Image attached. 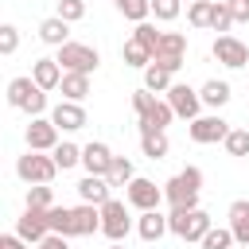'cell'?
Returning a JSON list of instances; mask_svg holds the SVG:
<instances>
[{"mask_svg":"<svg viewBox=\"0 0 249 249\" xmlns=\"http://www.w3.org/2000/svg\"><path fill=\"white\" fill-rule=\"evenodd\" d=\"M132 109H136L140 132H152V128L163 132V128L171 124V117H175V109H171L167 101H156L152 89H136V93H132Z\"/></svg>","mask_w":249,"mask_h":249,"instance_id":"cell-1","label":"cell"},{"mask_svg":"<svg viewBox=\"0 0 249 249\" xmlns=\"http://www.w3.org/2000/svg\"><path fill=\"white\" fill-rule=\"evenodd\" d=\"M198 191H202V171H198V167H183V171L163 187V198L171 202V210H195Z\"/></svg>","mask_w":249,"mask_h":249,"instance_id":"cell-2","label":"cell"},{"mask_svg":"<svg viewBox=\"0 0 249 249\" xmlns=\"http://www.w3.org/2000/svg\"><path fill=\"white\" fill-rule=\"evenodd\" d=\"M8 101H12V109H23L35 121L47 109V89L35 86V78H12L8 82Z\"/></svg>","mask_w":249,"mask_h":249,"instance_id":"cell-3","label":"cell"},{"mask_svg":"<svg viewBox=\"0 0 249 249\" xmlns=\"http://www.w3.org/2000/svg\"><path fill=\"white\" fill-rule=\"evenodd\" d=\"M167 226H171V233L175 237H183V241H202L214 226H210V214L206 210H171L167 214Z\"/></svg>","mask_w":249,"mask_h":249,"instance_id":"cell-4","label":"cell"},{"mask_svg":"<svg viewBox=\"0 0 249 249\" xmlns=\"http://www.w3.org/2000/svg\"><path fill=\"white\" fill-rule=\"evenodd\" d=\"M97 62H101V54H97L89 43H66V47H58V66H62V74H93Z\"/></svg>","mask_w":249,"mask_h":249,"instance_id":"cell-5","label":"cell"},{"mask_svg":"<svg viewBox=\"0 0 249 249\" xmlns=\"http://www.w3.org/2000/svg\"><path fill=\"white\" fill-rule=\"evenodd\" d=\"M54 171H58L54 156H43V152H31V148H27V156L16 160V175H19L23 183H31V187H35V183H51Z\"/></svg>","mask_w":249,"mask_h":249,"instance_id":"cell-6","label":"cell"},{"mask_svg":"<svg viewBox=\"0 0 249 249\" xmlns=\"http://www.w3.org/2000/svg\"><path fill=\"white\" fill-rule=\"evenodd\" d=\"M128 230H132L128 206H124V202H117V198H109V202L101 206V233H105L109 241H124V237H128Z\"/></svg>","mask_w":249,"mask_h":249,"instance_id":"cell-7","label":"cell"},{"mask_svg":"<svg viewBox=\"0 0 249 249\" xmlns=\"http://www.w3.org/2000/svg\"><path fill=\"white\" fill-rule=\"evenodd\" d=\"M183 54H187V35H179V31H163V39H160V47H156V66H163V70H179L183 66Z\"/></svg>","mask_w":249,"mask_h":249,"instance_id":"cell-8","label":"cell"},{"mask_svg":"<svg viewBox=\"0 0 249 249\" xmlns=\"http://www.w3.org/2000/svg\"><path fill=\"white\" fill-rule=\"evenodd\" d=\"M210 54H214L222 66H230V70H241V66L249 62V47H245L241 39H233V35H218L214 47H210Z\"/></svg>","mask_w":249,"mask_h":249,"instance_id":"cell-9","label":"cell"},{"mask_svg":"<svg viewBox=\"0 0 249 249\" xmlns=\"http://www.w3.org/2000/svg\"><path fill=\"white\" fill-rule=\"evenodd\" d=\"M124 198H128V202H132V206L144 214V210H160V202H163V191H160L152 179H140V175H136V179L124 187Z\"/></svg>","mask_w":249,"mask_h":249,"instance_id":"cell-10","label":"cell"},{"mask_svg":"<svg viewBox=\"0 0 249 249\" xmlns=\"http://www.w3.org/2000/svg\"><path fill=\"white\" fill-rule=\"evenodd\" d=\"M167 105L175 109V117H187V121H195L198 117V109H202V97L187 86V82H175L171 89H167Z\"/></svg>","mask_w":249,"mask_h":249,"instance_id":"cell-11","label":"cell"},{"mask_svg":"<svg viewBox=\"0 0 249 249\" xmlns=\"http://www.w3.org/2000/svg\"><path fill=\"white\" fill-rule=\"evenodd\" d=\"M187 132H191V140H195V144H218V140H226L233 128H230L222 117H195Z\"/></svg>","mask_w":249,"mask_h":249,"instance_id":"cell-12","label":"cell"},{"mask_svg":"<svg viewBox=\"0 0 249 249\" xmlns=\"http://www.w3.org/2000/svg\"><path fill=\"white\" fill-rule=\"evenodd\" d=\"M27 148H31V152H54V148H58V124L35 117V121L27 124Z\"/></svg>","mask_w":249,"mask_h":249,"instance_id":"cell-13","label":"cell"},{"mask_svg":"<svg viewBox=\"0 0 249 249\" xmlns=\"http://www.w3.org/2000/svg\"><path fill=\"white\" fill-rule=\"evenodd\" d=\"M113 152H109V144H101V140H89L86 148H82V167H86V175H109V167H113Z\"/></svg>","mask_w":249,"mask_h":249,"instance_id":"cell-14","label":"cell"},{"mask_svg":"<svg viewBox=\"0 0 249 249\" xmlns=\"http://www.w3.org/2000/svg\"><path fill=\"white\" fill-rule=\"evenodd\" d=\"M93 230H101V206H70V237H86Z\"/></svg>","mask_w":249,"mask_h":249,"instance_id":"cell-15","label":"cell"},{"mask_svg":"<svg viewBox=\"0 0 249 249\" xmlns=\"http://www.w3.org/2000/svg\"><path fill=\"white\" fill-rule=\"evenodd\" d=\"M113 187H109V179L105 175H86L82 183H78V198L82 202H89V206H105L113 195H109Z\"/></svg>","mask_w":249,"mask_h":249,"instance_id":"cell-16","label":"cell"},{"mask_svg":"<svg viewBox=\"0 0 249 249\" xmlns=\"http://www.w3.org/2000/svg\"><path fill=\"white\" fill-rule=\"evenodd\" d=\"M16 233H19L23 241H43V237L51 233V226H47V210H23V218L16 222Z\"/></svg>","mask_w":249,"mask_h":249,"instance_id":"cell-17","label":"cell"},{"mask_svg":"<svg viewBox=\"0 0 249 249\" xmlns=\"http://www.w3.org/2000/svg\"><path fill=\"white\" fill-rule=\"evenodd\" d=\"M51 121H54L62 132H78V128L86 124V109H82L78 101H58L54 113H51Z\"/></svg>","mask_w":249,"mask_h":249,"instance_id":"cell-18","label":"cell"},{"mask_svg":"<svg viewBox=\"0 0 249 249\" xmlns=\"http://www.w3.org/2000/svg\"><path fill=\"white\" fill-rule=\"evenodd\" d=\"M31 78H35V86H43V89H58V86H62V66H58V58H39V62L31 66Z\"/></svg>","mask_w":249,"mask_h":249,"instance_id":"cell-19","label":"cell"},{"mask_svg":"<svg viewBox=\"0 0 249 249\" xmlns=\"http://www.w3.org/2000/svg\"><path fill=\"white\" fill-rule=\"evenodd\" d=\"M167 230H171V226H167V218H163L160 210H144L140 222H136V233H140L144 241H160Z\"/></svg>","mask_w":249,"mask_h":249,"instance_id":"cell-20","label":"cell"},{"mask_svg":"<svg viewBox=\"0 0 249 249\" xmlns=\"http://www.w3.org/2000/svg\"><path fill=\"white\" fill-rule=\"evenodd\" d=\"M230 230L237 245H249V198H237L230 206Z\"/></svg>","mask_w":249,"mask_h":249,"instance_id":"cell-21","label":"cell"},{"mask_svg":"<svg viewBox=\"0 0 249 249\" xmlns=\"http://www.w3.org/2000/svg\"><path fill=\"white\" fill-rule=\"evenodd\" d=\"M66 35H70V23H66V19H58V16H51V19H43V23H39V39H43V43H51V47H66V43H70Z\"/></svg>","mask_w":249,"mask_h":249,"instance_id":"cell-22","label":"cell"},{"mask_svg":"<svg viewBox=\"0 0 249 249\" xmlns=\"http://www.w3.org/2000/svg\"><path fill=\"white\" fill-rule=\"evenodd\" d=\"M62 101H78L82 105V97L89 93V74H62Z\"/></svg>","mask_w":249,"mask_h":249,"instance_id":"cell-23","label":"cell"},{"mask_svg":"<svg viewBox=\"0 0 249 249\" xmlns=\"http://www.w3.org/2000/svg\"><path fill=\"white\" fill-rule=\"evenodd\" d=\"M198 97H202V105H210V109H222V105L230 101V82H218V78H210V82L198 89Z\"/></svg>","mask_w":249,"mask_h":249,"instance_id":"cell-24","label":"cell"},{"mask_svg":"<svg viewBox=\"0 0 249 249\" xmlns=\"http://www.w3.org/2000/svg\"><path fill=\"white\" fill-rule=\"evenodd\" d=\"M140 148H144V156H148V160H163L171 144H167V132L152 128V132H140Z\"/></svg>","mask_w":249,"mask_h":249,"instance_id":"cell-25","label":"cell"},{"mask_svg":"<svg viewBox=\"0 0 249 249\" xmlns=\"http://www.w3.org/2000/svg\"><path fill=\"white\" fill-rule=\"evenodd\" d=\"M171 86H175V82H171V70H163V66H156V62L144 70V89H152V93H167Z\"/></svg>","mask_w":249,"mask_h":249,"instance_id":"cell-26","label":"cell"},{"mask_svg":"<svg viewBox=\"0 0 249 249\" xmlns=\"http://www.w3.org/2000/svg\"><path fill=\"white\" fill-rule=\"evenodd\" d=\"M117 4V12L124 16V19H132V23H144L148 16H152V0H113Z\"/></svg>","mask_w":249,"mask_h":249,"instance_id":"cell-27","label":"cell"},{"mask_svg":"<svg viewBox=\"0 0 249 249\" xmlns=\"http://www.w3.org/2000/svg\"><path fill=\"white\" fill-rule=\"evenodd\" d=\"M105 179H109V187H128V183L136 179V171H132V160H124V156H117Z\"/></svg>","mask_w":249,"mask_h":249,"instance_id":"cell-28","label":"cell"},{"mask_svg":"<svg viewBox=\"0 0 249 249\" xmlns=\"http://www.w3.org/2000/svg\"><path fill=\"white\" fill-rule=\"evenodd\" d=\"M121 58H124L128 66H144V70L152 66V51H148L144 43H136V39H128V43H124V51H121Z\"/></svg>","mask_w":249,"mask_h":249,"instance_id":"cell-29","label":"cell"},{"mask_svg":"<svg viewBox=\"0 0 249 249\" xmlns=\"http://www.w3.org/2000/svg\"><path fill=\"white\" fill-rule=\"evenodd\" d=\"M51 156H54L58 171H70L74 163H82V148H78V144H70V140H62V144H58V148H54Z\"/></svg>","mask_w":249,"mask_h":249,"instance_id":"cell-30","label":"cell"},{"mask_svg":"<svg viewBox=\"0 0 249 249\" xmlns=\"http://www.w3.org/2000/svg\"><path fill=\"white\" fill-rule=\"evenodd\" d=\"M210 16H214V4L210 0H195L187 8V23L191 27H210Z\"/></svg>","mask_w":249,"mask_h":249,"instance_id":"cell-31","label":"cell"},{"mask_svg":"<svg viewBox=\"0 0 249 249\" xmlns=\"http://www.w3.org/2000/svg\"><path fill=\"white\" fill-rule=\"evenodd\" d=\"M47 226H51V233L70 237V206H51L47 210Z\"/></svg>","mask_w":249,"mask_h":249,"instance_id":"cell-32","label":"cell"},{"mask_svg":"<svg viewBox=\"0 0 249 249\" xmlns=\"http://www.w3.org/2000/svg\"><path fill=\"white\" fill-rule=\"evenodd\" d=\"M202 249H233V230L230 226H218L202 237Z\"/></svg>","mask_w":249,"mask_h":249,"instance_id":"cell-33","label":"cell"},{"mask_svg":"<svg viewBox=\"0 0 249 249\" xmlns=\"http://www.w3.org/2000/svg\"><path fill=\"white\" fill-rule=\"evenodd\" d=\"M132 39H136V43H144V47L152 51V58H156V47H160V39H163V31H156L152 23H136V31H132Z\"/></svg>","mask_w":249,"mask_h":249,"instance_id":"cell-34","label":"cell"},{"mask_svg":"<svg viewBox=\"0 0 249 249\" xmlns=\"http://www.w3.org/2000/svg\"><path fill=\"white\" fill-rule=\"evenodd\" d=\"M54 202H51V187L47 183H35L31 191H27V210H51Z\"/></svg>","mask_w":249,"mask_h":249,"instance_id":"cell-35","label":"cell"},{"mask_svg":"<svg viewBox=\"0 0 249 249\" xmlns=\"http://www.w3.org/2000/svg\"><path fill=\"white\" fill-rule=\"evenodd\" d=\"M222 144H226V152H230V156H249V128H233Z\"/></svg>","mask_w":249,"mask_h":249,"instance_id":"cell-36","label":"cell"},{"mask_svg":"<svg viewBox=\"0 0 249 249\" xmlns=\"http://www.w3.org/2000/svg\"><path fill=\"white\" fill-rule=\"evenodd\" d=\"M210 27H214V31H230V27H233V12H230V4H226V0H218V4H214Z\"/></svg>","mask_w":249,"mask_h":249,"instance_id":"cell-37","label":"cell"},{"mask_svg":"<svg viewBox=\"0 0 249 249\" xmlns=\"http://www.w3.org/2000/svg\"><path fill=\"white\" fill-rule=\"evenodd\" d=\"M82 16H86V0H58V19L78 23Z\"/></svg>","mask_w":249,"mask_h":249,"instance_id":"cell-38","label":"cell"},{"mask_svg":"<svg viewBox=\"0 0 249 249\" xmlns=\"http://www.w3.org/2000/svg\"><path fill=\"white\" fill-rule=\"evenodd\" d=\"M16 47H19V31L12 23H4L0 27V54H16Z\"/></svg>","mask_w":249,"mask_h":249,"instance_id":"cell-39","label":"cell"},{"mask_svg":"<svg viewBox=\"0 0 249 249\" xmlns=\"http://www.w3.org/2000/svg\"><path fill=\"white\" fill-rule=\"evenodd\" d=\"M152 16L163 19V23L175 19V16H179V0H152Z\"/></svg>","mask_w":249,"mask_h":249,"instance_id":"cell-40","label":"cell"},{"mask_svg":"<svg viewBox=\"0 0 249 249\" xmlns=\"http://www.w3.org/2000/svg\"><path fill=\"white\" fill-rule=\"evenodd\" d=\"M233 12V23H249V0H226Z\"/></svg>","mask_w":249,"mask_h":249,"instance_id":"cell-41","label":"cell"},{"mask_svg":"<svg viewBox=\"0 0 249 249\" xmlns=\"http://www.w3.org/2000/svg\"><path fill=\"white\" fill-rule=\"evenodd\" d=\"M0 249H27V241H23L19 233H4V237H0Z\"/></svg>","mask_w":249,"mask_h":249,"instance_id":"cell-42","label":"cell"},{"mask_svg":"<svg viewBox=\"0 0 249 249\" xmlns=\"http://www.w3.org/2000/svg\"><path fill=\"white\" fill-rule=\"evenodd\" d=\"M39 249H66V237H62V233H47V237L39 241Z\"/></svg>","mask_w":249,"mask_h":249,"instance_id":"cell-43","label":"cell"},{"mask_svg":"<svg viewBox=\"0 0 249 249\" xmlns=\"http://www.w3.org/2000/svg\"><path fill=\"white\" fill-rule=\"evenodd\" d=\"M109 249H124V245H121V241H113V245H109Z\"/></svg>","mask_w":249,"mask_h":249,"instance_id":"cell-44","label":"cell"}]
</instances>
